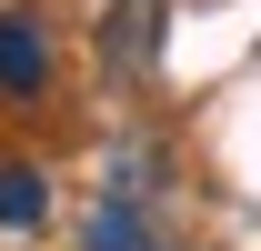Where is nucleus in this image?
<instances>
[{"label": "nucleus", "mask_w": 261, "mask_h": 251, "mask_svg": "<svg viewBox=\"0 0 261 251\" xmlns=\"http://www.w3.org/2000/svg\"><path fill=\"white\" fill-rule=\"evenodd\" d=\"M91 251H161V241L141 231V211H130V201H100V211H91Z\"/></svg>", "instance_id": "4"}, {"label": "nucleus", "mask_w": 261, "mask_h": 251, "mask_svg": "<svg viewBox=\"0 0 261 251\" xmlns=\"http://www.w3.org/2000/svg\"><path fill=\"white\" fill-rule=\"evenodd\" d=\"M50 221V181L31 161H0V231H40Z\"/></svg>", "instance_id": "3"}, {"label": "nucleus", "mask_w": 261, "mask_h": 251, "mask_svg": "<svg viewBox=\"0 0 261 251\" xmlns=\"http://www.w3.org/2000/svg\"><path fill=\"white\" fill-rule=\"evenodd\" d=\"M40 81H50V31H40L31 10H0V91L31 101Z\"/></svg>", "instance_id": "1"}, {"label": "nucleus", "mask_w": 261, "mask_h": 251, "mask_svg": "<svg viewBox=\"0 0 261 251\" xmlns=\"http://www.w3.org/2000/svg\"><path fill=\"white\" fill-rule=\"evenodd\" d=\"M151 51H161V0H111L100 61H111V70H151Z\"/></svg>", "instance_id": "2"}]
</instances>
